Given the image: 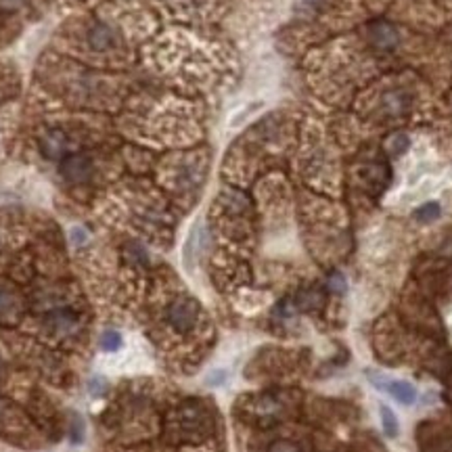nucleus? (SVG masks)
<instances>
[{"mask_svg": "<svg viewBox=\"0 0 452 452\" xmlns=\"http://www.w3.org/2000/svg\"><path fill=\"white\" fill-rule=\"evenodd\" d=\"M379 417H381L384 433H386L388 438H398V431H400L398 417H396V413L389 409L388 404H379Z\"/></svg>", "mask_w": 452, "mask_h": 452, "instance_id": "8", "label": "nucleus"}, {"mask_svg": "<svg viewBox=\"0 0 452 452\" xmlns=\"http://www.w3.org/2000/svg\"><path fill=\"white\" fill-rule=\"evenodd\" d=\"M409 145H411V138L406 134H394L388 140V151L394 158H398L409 149Z\"/></svg>", "mask_w": 452, "mask_h": 452, "instance_id": "11", "label": "nucleus"}, {"mask_svg": "<svg viewBox=\"0 0 452 452\" xmlns=\"http://www.w3.org/2000/svg\"><path fill=\"white\" fill-rule=\"evenodd\" d=\"M371 381H373V386L379 389V391H386L394 400H398L404 406H411L417 400V388L413 384H409V381L388 379V377H375V375H371Z\"/></svg>", "mask_w": 452, "mask_h": 452, "instance_id": "2", "label": "nucleus"}, {"mask_svg": "<svg viewBox=\"0 0 452 452\" xmlns=\"http://www.w3.org/2000/svg\"><path fill=\"white\" fill-rule=\"evenodd\" d=\"M371 42L375 48L379 51H391L398 44V32L394 30V26H389L386 21H377L371 26Z\"/></svg>", "mask_w": 452, "mask_h": 452, "instance_id": "5", "label": "nucleus"}, {"mask_svg": "<svg viewBox=\"0 0 452 452\" xmlns=\"http://www.w3.org/2000/svg\"><path fill=\"white\" fill-rule=\"evenodd\" d=\"M88 42H91V46H95L97 51H105V48L111 46L113 34H111V30H109L107 26H95V28L91 30V34H88Z\"/></svg>", "mask_w": 452, "mask_h": 452, "instance_id": "7", "label": "nucleus"}, {"mask_svg": "<svg viewBox=\"0 0 452 452\" xmlns=\"http://www.w3.org/2000/svg\"><path fill=\"white\" fill-rule=\"evenodd\" d=\"M61 174L69 183H86L93 174V162L86 155H69L61 163Z\"/></svg>", "mask_w": 452, "mask_h": 452, "instance_id": "3", "label": "nucleus"}, {"mask_svg": "<svg viewBox=\"0 0 452 452\" xmlns=\"http://www.w3.org/2000/svg\"><path fill=\"white\" fill-rule=\"evenodd\" d=\"M46 327H48L51 333L63 337V335H69L78 329V317L71 310H57V312L48 314Z\"/></svg>", "mask_w": 452, "mask_h": 452, "instance_id": "4", "label": "nucleus"}, {"mask_svg": "<svg viewBox=\"0 0 452 452\" xmlns=\"http://www.w3.org/2000/svg\"><path fill=\"white\" fill-rule=\"evenodd\" d=\"M327 285H329V289L333 291V293H337V295H344L348 291V281H346V277L341 272H333L329 277Z\"/></svg>", "mask_w": 452, "mask_h": 452, "instance_id": "13", "label": "nucleus"}, {"mask_svg": "<svg viewBox=\"0 0 452 452\" xmlns=\"http://www.w3.org/2000/svg\"><path fill=\"white\" fill-rule=\"evenodd\" d=\"M101 346H103V350H107V352H115V350H120V346H122V335H120V331H105L103 333V337H101Z\"/></svg>", "mask_w": 452, "mask_h": 452, "instance_id": "12", "label": "nucleus"}, {"mask_svg": "<svg viewBox=\"0 0 452 452\" xmlns=\"http://www.w3.org/2000/svg\"><path fill=\"white\" fill-rule=\"evenodd\" d=\"M13 308H15V297H13L9 291L0 287V317L11 314V312H13Z\"/></svg>", "mask_w": 452, "mask_h": 452, "instance_id": "14", "label": "nucleus"}, {"mask_svg": "<svg viewBox=\"0 0 452 452\" xmlns=\"http://www.w3.org/2000/svg\"><path fill=\"white\" fill-rule=\"evenodd\" d=\"M440 203H436V201H429V203H423L419 210L415 212V218L419 220V222H433V220H438V216H440Z\"/></svg>", "mask_w": 452, "mask_h": 452, "instance_id": "10", "label": "nucleus"}, {"mask_svg": "<svg viewBox=\"0 0 452 452\" xmlns=\"http://www.w3.org/2000/svg\"><path fill=\"white\" fill-rule=\"evenodd\" d=\"M384 107H386V111H389L391 115L402 113L404 107H406V95H402V93H398V91L388 93L386 98H384Z\"/></svg>", "mask_w": 452, "mask_h": 452, "instance_id": "9", "label": "nucleus"}, {"mask_svg": "<svg viewBox=\"0 0 452 452\" xmlns=\"http://www.w3.org/2000/svg\"><path fill=\"white\" fill-rule=\"evenodd\" d=\"M225 373H218V375H216V377H214V375H212V377H210V379H207V381H210V384H222V381H225Z\"/></svg>", "mask_w": 452, "mask_h": 452, "instance_id": "17", "label": "nucleus"}, {"mask_svg": "<svg viewBox=\"0 0 452 452\" xmlns=\"http://www.w3.org/2000/svg\"><path fill=\"white\" fill-rule=\"evenodd\" d=\"M268 452H302V448L297 444H293L289 440H277L270 444V451Z\"/></svg>", "mask_w": 452, "mask_h": 452, "instance_id": "15", "label": "nucleus"}, {"mask_svg": "<svg viewBox=\"0 0 452 452\" xmlns=\"http://www.w3.org/2000/svg\"><path fill=\"white\" fill-rule=\"evenodd\" d=\"M69 235H71V243L73 245H84L88 241V232L82 226H73Z\"/></svg>", "mask_w": 452, "mask_h": 452, "instance_id": "16", "label": "nucleus"}, {"mask_svg": "<svg viewBox=\"0 0 452 452\" xmlns=\"http://www.w3.org/2000/svg\"><path fill=\"white\" fill-rule=\"evenodd\" d=\"M4 409H6V404H4V400H2V398H0V415H2V413H4Z\"/></svg>", "mask_w": 452, "mask_h": 452, "instance_id": "18", "label": "nucleus"}, {"mask_svg": "<svg viewBox=\"0 0 452 452\" xmlns=\"http://www.w3.org/2000/svg\"><path fill=\"white\" fill-rule=\"evenodd\" d=\"M65 134L59 132V130H51L44 138H42V153L48 158V160H57L61 158L65 151Z\"/></svg>", "mask_w": 452, "mask_h": 452, "instance_id": "6", "label": "nucleus"}, {"mask_svg": "<svg viewBox=\"0 0 452 452\" xmlns=\"http://www.w3.org/2000/svg\"><path fill=\"white\" fill-rule=\"evenodd\" d=\"M197 317H199V304L193 297H180L168 310V321L178 333L191 331L197 323Z\"/></svg>", "mask_w": 452, "mask_h": 452, "instance_id": "1", "label": "nucleus"}]
</instances>
